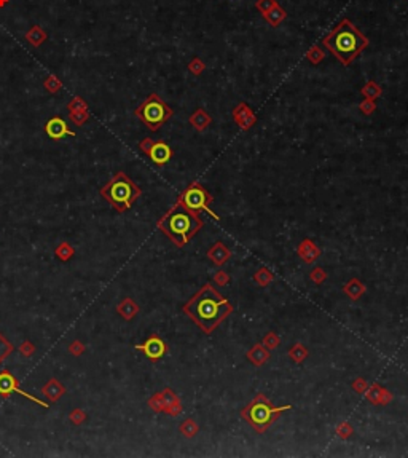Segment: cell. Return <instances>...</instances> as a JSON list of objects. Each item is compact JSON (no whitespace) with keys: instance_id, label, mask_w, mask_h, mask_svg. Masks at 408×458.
Instances as JSON below:
<instances>
[{"instance_id":"obj_30","label":"cell","mask_w":408,"mask_h":458,"mask_svg":"<svg viewBox=\"0 0 408 458\" xmlns=\"http://www.w3.org/2000/svg\"><path fill=\"white\" fill-rule=\"evenodd\" d=\"M85 420H87V415H85L82 409H75L70 412V421H72L74 425H82Z\"/></svg>"},{"instance_id":"obj_35","label":"cell","mask_w":408,"mask_h":458,"mask_svg":"<svg viewBox=\"0 0 408 458\" xmlns=\"http://www.w3.org/2000/svg\"><path fill=\"white\" fill-rule=\"evenodd\" d=\"M83 350H85V348H83V345H82L80 342H74L72 345H70V353H72V355L80 356V355L83 353Z\"/></svg>"},{"instance_id":"obj_18","label":"cell","mask_w":408,"mask_h":458,"mask_svg":"<svg viewBox=\"0 0 408 458\" xmlns=\"http://www.w3.org/2000/svg\"><path fill=\"white\" fill-rule=\"evenodd\" d=\"M361 93H362V95H363L365 98H367V99H373V101H375L376 98H379V96L383 95V90H381V87H379V85H378L376 82L370 80V82L361 90Z\"/></svg>"},{"instance_id":"obj_15","label":"cell","mask_w":408,"mask_h":458,"mask_svg":"<svg viewBox=\"0 0 408 458\" xmlns=\"http://www.w3.org/2000/svg\"><path fill=\"white\" fill-rule=\"evenodd\" d=\"M211 121H212L211 115L204 109L195 110V112L191 113V117H190V125L195 128L196 131H204L206 128L211 125Z\"/></svg>"},{"instance_id":"obj_33","label":"cell","mask_w":408,"mask_h":458,"mask_svg":"<svg viewBox=\"0 0 408 458\" xmlns=\"http://www.w3.org/2000/svg\"><path fill=\"white\" fill-rule=\"evenodd\" d=\"M19 350H21V353H23V355H26V356H31V355L34 353V350H35V348H34V345H32L31 342H24L23 345H21V348H19Z\"/></svg>"},{"instance_id":"obj_8","label":"cell","mask_w":408,"mask_h":458,"mask_svg":"<svg viewBox=\"0 0 408 458\" xmlns=\"http://www.w3.org/2000/svg\"><path fill=\"white\" fill-rule=\"evenodd\" d=\"M13 393H16V395H19V396H23V398H26V399L32 401V403L39 404L40 407H44V409H48V403H45V401H42L40 398L32 396L31 393L21 390L18 378H16L15 375H13L10 370L0 372V396H2V398H8L10 395H13Z\"/></svg>"},{"instance_id":"obj_22","label":"cell","mask_w":408,"mask_h":458,"mask_svg":"<svg viewBox=\"0 0 408 458\" xmlns=\"http://www.w3.org/2000/svg\"><path fill=\"white\" fill-rule=\"evenodd\" d=\"M324 58H325V51H322V48L317 47V45L311 47L306 51V59L310 61L311 64H319Z\"/></svg>"},{"instance_id":"obj_34","label":"cell","mask_w":408,"mask_h":458,"mask_svg":"<svg viewBox=\"0 0 408 458\" xmlns=\"http://www.w3.org/2000/svg\"><path fill=\"white\" fill-rule=\"evenodd\" d=\"M152 144H153V141L150 139V138H145L144 141H140V144H139V149L144 152L145 155L148 153V150H150V147H152Z\"/></svg>"},{"instance_id":"obj_16","label":"cell","mask_w":408,"mask_h":458,"mask_svg":"<svg viewBox=\"0 0 408 458\" xmlns=\"http://www.w3.org/2000/svg\"><path fill=\"white\" fill-rule=\"evenodd\" d=\"M48 39V34L45 32L44 27L40 26H32L29 31L26 32V40L35 48H39L40 45H44Z\"/></svg>"},{"instance_id":"obj_6","label":"cell","mask_w":408,"mask_h":458,"mask_svg":"<svg viewBox=\"0 0 408 458\" xmlns=\"http://www.w3.org/2000/svg\"><path fill=\"white\" fill-rule=\"evenodd\" d=\"M134 113L136 117L144 121V125L150 131H158L174 115L173 109L156 93H152L144 102H140V105L134 110Z\"/></svg>"},{"instance_id":"obj_11","label":"cell","mask_w":408,"mask_h":458,"mask_svg":"<svg viewBox=\"0 0 408 458\" xmlns=\"http://www.w3.org/2000/svg\"><path fill=\"white\" fill-rule=\"evenodd\" d=\"M150 160H152L155 164H158V166H163V164H166L171 158H173V149H171L166 142L163 141H153L152 147H150L148 153Z\"/></svg>"},{"instance_id":"obj_26","label":"cell","mask_w":408,"mask_h":458,"mask_svg":"<svg viewBox=\"0 0 408 458\" xmlns=\"http://www.w3.org/2000/svg\"><path fill=\"white\" fill-rule=\"evenodd\" d=\"M204 69H206V64L199 58H193L188 64V70L193 75H201L204 72Z\"/></svg>"},{"instance_id":"obj_12","label":"cell","mask_w":408,"mask_h":458,"mask_svg":"<svg viewBox=\"0 0 408 458\" xmlns=\"http://www.w3.org/2000/svg\"><path fill=\"white\" fill-rule=\"evenodd\" d=\"M233 118H234L236 123H238L242 128V130H249V128L255 123L254 112H252V109H250V107L246 102H241L233 110Z\"/></svg>"},{"instance_id":"obj_9","label":"cell","mask_w":408,"mask_h":458,"mask_svg":"<svg viewBox=\"0 0 408 458\" xmlns=\"http://www.w3.org/2000/svg\"><path fill=\"white\" fill-rule=\"evenodd\" d=\"M136 350H140V352L144 353L150 361L156 362L168 353V345L164 343V340L161 337H158V335H150L144 343L136 345Z\"/></svg>"},{"instance_id":"obj_25","label":"cell","mask_w":408,"mask_h":458,"mask_svg":"<svg viewBox=\"0 0 408 458\" xmlns=\"http://www.w3.org/2000/svg\"><path fill=\"white\" fill-rule=\"evenodd\" d=\"M13 352H15V348H13V345L5 339V335L0 332V362H2L3 359H6Z\"/></svg>"},{"instance_id":"obj_23","label":"cell","mask_w":408,"mask_h":458,"mask_svg":"<svg viewBox=\"0 0 408 458\" xmlns=\"http://www.w3.org/2000/svg\"><path fill=\"white\" fill-rule=\"evenodd\" d=\"M44 87L48 93H51V95H56L61 88H62V82L59 80L56 75H48L44 82Z\"/></svg>"},{"instance_id":"obj_1","label":"cell","mask_w":408,"mask_h":458,"mask_svg":"<svg viewBox=\"0 0 408 458\" xmlns=\"http://www.w3.org/2000/svg\"><path fill=\"white\" fill-rule=\"evenodd\" d=\"M233 311V305L219 294V291L211 283L204 284L187 304L183 305V313L188 314L204 334H211L219 327L228 314Z\"/></svg>"},{"instance_id":"obj_10","label":"cell","mask_w":408,"mask_h":458,"mask_svg":"<svg viewBox=\"0 0 408 458\" xmlns=\"http://www.w3.org/2000/svg\"><path fill=\"white\" fill-rule=\"evenodd\" d=\"M45 133L48 134V138H51L53 141H61L66 136H70V138H75V133L70 130L67 121L61 118V117H53L46 121L45 125Z\"/></svg>"},{"instance_id":"obj_24","label":"cell","mask_w":408,"mask_h":458,"mask_svg":"<svg viewBox=\"0 0 408 458\" xmlns=\"http://www.w3.org/2000/svg\"><path fill=\"white\" fill-rule=\"evenodd\" d=\"M67 110L69 112H87L88 110V104L85 102V99L80 96H75L70 99V102L67 104Z\"/></svg>"},{"instance_id":"obj_4","label":"cell","mask_w":408,"mask_h":458,"mask_svg":"<svg viewBox=\"0 0 408 458\" xmlns=\"http://www.w3.org/2000/svg\"><path fill=\"white\" fill-rule=\"evenodd\" d=\"M99 193L112 204L113 209H117L118 212H125L142 195V190L123 171H118L104 187H101Z\"/></svg>"},{"instance_id":"obj_14","label":"cell","mask_w":408,"mask_h":458,"mask_svg":"<svg viewBox=\"0 0 408 458\" xmlns=\"http://www.w3.org/2000/svg\"><path fill=\"white\" fill-rule=\"evenodd\" d=\"M285 16H287V13H285V10L279 5V2H276L267 13H263L265 21H267L271 27H277L285 19Z\"/></svg>"},{"instance_id":"obj_3","label":"cell","mask_w":408,"mask_h":458,"mask_svg":"<svg viewBox=\"0 0 408 458\" xmlns=\"http://www.w3.org/2000/svg\"><path fill=\"white\" fill-rule=\"evenodd\" d=\"M203 225L204 222L198 212L179 202L158 220V228L179 248L187 245Z\"/></svg>"},{"instance_id":"obj_5","label":"cell","mask_w":408,"mask_h":458,"mask_svg":"<svg viewBox=\"0 0 408 458\" xmlns=\"http://www.w3.org/2000/svg\"><path fill=\"white\" fill-rule=\"evenodd\" d=\"M290 409H292V406L276 407L270 403V399L265 395H257L252 403L241 410V417L244 418L257 433H265L279 418V415Z\"/></svg>"},{"instance_id":"obj_31","label":"cell","mask_w":408,"mask_h":458,"mask_svg":"<svg viewBox=\"0 0 408 458\" xmlns=\"http://www.w3.org/2000/svg\"><path fill=\"white\" fill-rule=\"evenodd\" d=\"M359 109H361V112H363V113H365V115H370V113L376 109V104H375L373 99H365V101H362V102H361Z\"/></svg>"},{"instance_id":"obj_32","label":"cell","mask_w":408,"mask_h":458,"mask_svg":"<svg viewBox=\"0 0 408 458\" xmlns=\"http://www.w3.org/2000/svg\"><path fill=\"white\" fill-rule=\"evenodd\" d=\"M148 404L153 407V409L156 410V412H160V410H164V404H163V396L161 395H155L152 399L148 401Z\"/></svg>"},{"instance_id":"obj_28","label":"cell","mask_w":408,"mask_h":458,"mask_svg":"<svg viewBox=\"0 0 408 458\" xmlns=\"http://www.w3.org/2000/svg\"><path fill=\"white\" fill-rule=\"evenodd\" d=\"M181 431L187 436V438H191V436H195L196 434V431H198V426H196V423L193 420H187L185 423L181 426Z\"/></svg>"},{"instance_id":"obj_19","label":"cell","mask_w":408,"mask_h":458,"mask_svg":"<svg viewBox=\"0 0 408 458\" xmlns=\"http://www.w3.org/2000/svg\"><path fill=\"white\" fill-rule=\"evenodd\" d=\"M228 257H230V251H228L225 246H222L220 243H219V245H216V248L209 251V259H212L216 263L225 262Z\"/></svg>"},{"instance_id":"obj_17","label":"cell","mask_w":408,"mask_h":458,"mask_svg":"<svg viewBox=\"0 0 408 458\" xmlns=\"http://www.w3.org/2000/svg\"><path fill=\"white\" fill-rule=\"evenodd\" d=\"M117 311H118L125 319L130 321V319L134 318V314L139 311V306L136 305L131 299H125L123 302H121V304L117 306Z\"/></svg>"},{"instance_id":"obj_29","label":"cell","mask_w":408,"mask_h":458,"mask_svg":"<svg viewBox=\"0 0 408 458\" xmlns=\"http://www.w3.org/2000/svg\"><path fill=\"white\" fill-rule=\"evenodd\" d=\"M276 2H277V0H257V2H255V8L263 15V13H267Z\"/></svg>"},{"instance_id":"obj_36","label":"cell","mask_w":408,"mask_h":458,"mask_svg":"<svg viewBox=\"0 0 408 458\" xmlns=\"http://www.w3.org/2000/svg\"><path fill=\"white\" fill-rule=\"evenodd\" d=\"M10 0H0V8H3L5 5H8Z\"/></svg>"},{"instance_id":"obj_21","label":"cell","mask_w":408,"mask_h":458,"mask_svg":"<svg viewBox=\"0 0 408 458\" xmlns=\"http://www.w3.org/2000/svg\"><path fill=\"white\" fill-rule=\"evenodd\" d=\"M345 291L348 292V296L353 299V300H356V299H359L363 292H365V288L363 286L357 281V280H351L346 286H345Z\"/></svg>"},{"instance_id":"obj_27","label":"cell","mask_w":408,"mask_h":458,"mask_svg":"<svg viewBox=\"0 0 408 458\" xmlns=\"http://www.w3.org/2000/svg\"><path fill=\"white\" fill-rule=\"evenodd\" d=\"M69 118L74 125L82 126L85 121L90 118V110H87V112H69Z\"/></svg>"},{"instance_id":"obj_2","label":"cell","mask_w":408,"mask_h":458,"mask_svg":"<svg viewBox=\"0 0 408 458\" xmlns=\"http://www.w3.org/2000/svg\"><path fill=\"white\" fill-rule=\"evenodd\" d=\"M324 45L343 66H349L365 48L370 45V40L362 34L357 26L348 18H343L330 34L322 39Z\"/></svg>"},{"instance_id":"obj_20","label":"cell","mask_w":408,"mask_h":458,"mask_svg":"<svg viewBox=\"0 0 408 458\" xmlns=\"http://www.w3.org/2000/svg\"><path fill=\"white\" fill-rule=\"evenodd\" d=\"M74 248L69 245L67 241H62L61 245L54 249V254L58 255V259L59 260H62V262H67V260H70L72 259V255H74Z\"/></svg>"},{"instance_id":"obj_7","label":"cell","mask_w":408,"mask_h":458,"mask_svg":"<svg viewBox=\"0 0 408 458\" xmlns=\"http://www.w3.org/2000/svg\"><path fill=\"white\" fill-rule=\"evenodd\" d=\"M177 202L182 203L183 206H187L188 209L195 211V212L206 211V212H209L214 219H219V216L211 209V206H209L212 203V195H209V192H207L203 185L198 184V182L190 184L188 187L181 193V197H179Z\"/></svg>"},{"instance_id":"obj_13","label":"cell","mask_w":408,"mask_h":458,"mask_svg":"<svg viewBox=\"0 0 408 458\" xmlns=\"http://www.w3.org/2000/svg\"><path fill=\"white\" fill-rule=\"evenodd\" d=\"M42 395H44L49 403H58V401L66 395V386H64L58 378H51V380H48L44 385Z\"/></svg>"}]
</instances>
